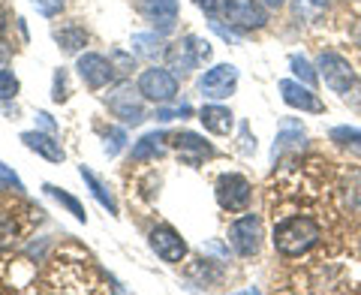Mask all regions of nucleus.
<instances>
[{
    "mask_svg": "<svg viewBox=\"0 0 361 295\" xmlns=\"http://www.w3.org/2000/svg\"><path fill=\"white\" fill-rule=\"evenodd\" d=\"M322 238V229L319 223H316L313 217H301V214H295V217H283L277 226H274V247L280 256H304L307 251H313L316 244H319Z\"/></svg>",
    "mask_w": 361,
    "mask_h": 295,
    "instance_id": "1",
    "label": "nucleus"
},
{
    "mask_svg": "<svg viewBox=\"0 0 361 295\" xmlns=\"http://www.w3.org/2000/svg\"><path fill=\"white\" fill-rule=\"evenodd\" d=\"M211 58V45L205 40H199V37H184L180 42H175L172 49L166 52V61H169V70H175V73H193L196 66L202 61H208Z\"/></svg>",
    "mask_w": 361,
    "mask_h": 295,
    "instance_id": "2",
    "label": "nucleus"
},
{
    "mask_svg": "<svg viewBox=\"0 0 361 295\" xmlns=\"http://www.w3.org/2000/svg\"><path fill=\"white\" fill-rule=\"evenodd\" d=\"M142 94H139V88H130V85H118L111 94L106 97V106L109 112L115 118H121L127 127H135V124H142L145 121V103H142Z\"/></svg>",
    "mask_w": 361,
    "mask_h": 295,
    "instance_id": "3",
    "label": "nucleus"
},
{
    "mask_svg": "<svg viewBox=\"0 0 361 295\" xmlns=\"http://www.w3.org/2000/svg\"><path fill=\"white\" fill-rule=\"evenodd\" d=\"M250 199H253V187H250V181H247L244 175H238V172L220 175V181H217V202H220L223 211H232V214L247 211Z\"/></svg>",
    "mask_w": 361,
    "mask_h": 295,
    "instance_id": "4",
    "label": "nucleus"
},
{
    "mask_svg": "<svg viewBox=\"0 0 361 295\" xmlns=\"http://www.w3.org/2000/svg\"><path fill=\"white\" fill-rule=\"evenodd\" d=\"M139 94L145 100H151V103H172L178 97V78L175 73L163 70V66H151V70H145L139 76Z\"/></svg>",
    "mask_w": 361,
    "mask_h": 295,
    "instance_id": "5",
    "label": "nucleus"
},
{
    "mask_svg": "<svg viewBox=\"0 0 361 295\" xmlns=\"http://www.w3.org/2000/svg\"><path fill=\"white\" fill-rule=\"evenodd\" d=\"M229 244L238 256H256L262 247V220L256 214H244V217L232 220L229 226Z\"/></svg>",
    "mask_w": 361,
    "mask_h": 295,
    "instance_id": "6",
    "label": "nucleus"
},
{
    "mask_svg": "<svg viewBox=\"0 0 361 295\" xmlns=\"http://www.w3.org/2000/svg\"><path fill=\"white\" fill-rule=\"evenodd\" d=\"M75 70L78 76H82V82L90 88V90H99V88H109L111 82H115V66H111L109 58H103V54H94V52H87L78 58L75 64Z\"/></svg>",
    "mask_w": 361,
    "mask_h": 295,
    "instance_id": "7",
    "label": "nucleus"
},
{
    "mask_svg": "<svg viewBox=\"0 0 361 295\" xmlns=\"http://www.w3.org/2000/svg\"><path fill=\"white\" fill-rule=\"evenodd\" d=\"M319 76H322V82L334 90V94H349V88H353V82H355L353 66H349L341 54H334V52H322L319 54Z\"/></svg>",
    "mask_w": 361,
    "mask_h": 295,
    "instance_id": "8",
    "label": "nucleus"
},
{
    "mask_svg": "<svg viewBox=\"0 0 361 295\" xmlns=\"http://www.w3.org/2000/svg\"><path fill=\"white\" fill-rule=\"evenodd\" d=\"M238 85V70L232 64H217L199 78V90L208 100H226Z\"/></svg>",
    "mask_w": 361,
    "mask_h": 295,
    "instance_id": "9",
    "label": "nucleus"
},
{
    "mask_svg": "<svg viewBox=\"0 0 361 295\" xmlns=\"http://www.w3.org/2000/svg\"><path fill=\"white\" fill-rule=\"evenodd\" d=\"M223 18L238 30H259L268 25V13L259 0H232Z\"/></svg>",
    "mask_w": 361,
    "mask_h": 295,
    "instance_id": "10",
    "label": "nucleus"
},
{
    "mask_svg": "<svg viewBox=\"0 0 361 295\" xmlns=\"http://www.w3.org/2000/svg\"><path fill=\"white\" fill-rule=\"evenodd\" d=\"M151 251L160 256L163 263H180V259L187 256V241L169 223H160L151 229Z\"/></svg>",
    "mask_w": 361,
    "mask_h": 295,
    "instance_id": "11",
    "label": "nucleus"
},
{
    "mask_svg": "<svg viewBox=\"0 0 361 295\" xmlns=\"http://www.w3.org/2000/svg\"><path fill=\"white\" fill-rule=\"evenodd\" d=\"M142 16L151 21L157 33H169L175 30L178 21V0H139Z\"/></svg>",
    "mask_w": 361,
    "mask_h": 295,
    "instance_id": "12",
    "label": "nucleus"
},
{
    "mask_svg": "<svg viewBox=\"0 0 361 295\" xmlns=\"http://www.w3.org/2000/svg\"><path fill=\"white\" fill-rule=\"evenodd\" d=\"M172 142L178 148L180 163H187V166H199V163H205V160H211V157H214V148L202 139V136H196V133L184 130V133L172 136Z\"/></svg>",
    "mask_w": 361,
    "mask_h": 295,
    "instance_id": "13",
    "label": "nucleus"
},
{
    "mask_svg": "<svg viewBox=\"0 0 361 295\" xmlns=\"http://www.w3.org/2000/svg\"><path fill=\"white\" fill-rule=\"evenodd\" d=\"M21 142H25L30 151H37L39 157H45L49 163H63V148L61 142L54 139V133H39V130H30V133H21Z\"/></svg>",
    "mask_w": 361,
    "mask_h": 295,
    "instance_id": "14",
    "label": "nucleus"
},
{
    "mask_svg": "<svg viewBox=\"0 0 361 295\" xmlns=\"http://www.w3.org/2000/svg\"><path fill=\"white\" fill-rule=\"evenodd\" d=\"M199 121L205 124V130L214 136H229V130H232V112L226 106H205L199 112Z\"/></svg>",
    "mask_w": 361,
    "mask_h": 295,
    "instance_id": "15",
    "label": "nucleus"
},
{
    "mask_svg": "<svg viewBox=\"0 0 361 295\" xmlns=\"http://www.w3.org/2000/svg\"><path fill=\"white\" fill-rule=\"evenodd\" d=\"M280 90H283V100L289 106L304 109V112H322V103L316 100L307 88H301L295 82H280Z\"/></svg>",
    "mask_w": 361,
    "mask_h": 295,
    "instance_id": "16",
    "label": "nucleus"
},
{
    "mask_svg": "<svg viewBox=\"0 0 361 295\" xmlns=\"http://www.w3.org/2000/svg\"><path fill=\"white\" fill-rule=\"evenodd\" d=\"M166 52L169 49H163V40H160V33H135L133 37V54H139V58H145V61H160V58H166Z\"/></svg>",
    "mask_w": 361,
    "mask_h": 295,
    "instance_id": "17",
    "label": "nucleus"
},
{
    "mask_svg": "<svg viewBox=\"0 0 361 295\" xmlns=\"http://www.w3.org/2000/svg\"><path fill=\"white\" fill-rule=\"evenodd\" d=\"M163 139H166L163 133H145L142 139L133 145V160L148 163V160H157V157H163V151H166Z\"/></svg>",
    "mask_w": 361,
    "mask_h": 295,
    "instance_id": "18",
    "label": "nucleus"
},
{
    "mask_svg": "<svg viewBox=\"0 0 361 295\" xmlns=\"http://www.w3.org/2000/svg\"><path fill=\"white\" fill-rule=\"evenodd\" d=\"M78 172H82L85 184L90 187V196H94V199L99 202V205H103V208L111 214V217H118V202H115V196H111V193L106 190V184H103V181H99L94 172H90L87 166H82V169H78Z\"/></svg>",
    "mask_w": 361,
    "mask_h": 295,
    "instance_id": "19",
    "label": "nucleus"
},
{
    "mask_svg": "<svg viewBox=\"0 0 361 295\" xmlns=\"http://www.w3.org/2000/svg\"><path fill=\"white\" fill-rule=\"evenodd\" d=\"M54 42H58L66 54H75V52H82L87 45V33H85V28H78V25H66L61 30H54Z\"/></svg>",
    "mask_w": 361,
    "mask_h": 295,
    "instance_id": "20",
    "label": "nucleus"
},
{
    "mask_svg": "<svg viewBox=\"0 0 361 295\" xmlns=\"http://www.w3.org/2000/svg\"><path fill=\"white\" fill-rule=\"evenodd\" d=\"M42 190H45V193H49V196H51V199H58V202H61V205H63L66 211H70V214H73V217H75V220H82V223L87 220V214H85V205H82V202H78L75 196H70V193H66V190H61V187H54V184H42Z\"/></svg>",
    "mask_w": 361,
    "mask_h": 295,
    "instance_id": "21",
    "label": "nucleus"
},
{
    "mask_svg": "<svg viewBox=\"0 0 361 295\" xmlns=\"http://www.w3.org/2000/svg\"><path fill=\"white\" fill-rule=\"evenodd\" d=\"M16 238H18V223L9 211H0V256L9 253L16 247Z\"/></svg>",
    "mask_w": 361,
    "mask_h": 295,
    "instance_id": "22",
    "label": "nucleus"
},
{
    "mask_svg": "<svg viewBox=\"0 0 361 295\" xmlns=\"http://www.w3.org/2000/svg\"><path fill=\"white\" fill-rule=\"evenodd\" d=\"M0 193H16V196H21V193H25V184H21V178H18L9 166H4V163H0Z\"/></svg>",
    "mask_w": 361,
    "mask_h": 295,
    "instance_id": "23",
    "label": "nucleus"
},
{
    "mask_svg": "<svg viewBox=\"0 0 361 295\" xmlns=\"http://www.w3.org/2000/svg\"><path fill=\"white\" fill-rule=\"evenodd\" d=\"M295 13L304 21H316L325 13V0H295Z\"/></svg>",
    "mask_w": 361,
    "mask_h": 295,
    "instance_id": "24",
    "label": "nucleus"
},
{
    "mask_svg": "<svg viewBox=\"0 0 361 295\" xmlns=\"http://www.w3.org/2000/svg\"><path fill=\"white\" fill-rule=\"evenodd\" d=\"M109 61H111V66H115L118 76H127L130 70H135V58H133V54H127V52H121V49H111Z\"/></svg>",
    "mask_w": 361,
    "mask_h": 295,
    "instance_id": "25",
    "label": "nucleus"
},
{
    "mask_svg": "<svg viewBox=\"0 0 361 295\" xmlns=\"http://www.w3.org/2000/svg\"><path fill=\"white\" fill-rule=\"evenodd\" d=\"M123 145H127V133H123V127H111L106 133V154L115 157L123 151Z\"/></svg>",
    "mask_w": 361,
    "mask_h": 295,
    "instance_id": "26",
    "label": "nucleus"
},
{
    "mask_svg": "<svg viewBox=\"0 0 361 295\" xmlns=\"http://www.w3.org/2000/svg\"><path fill=\"white\" fill-rule=\"evenodd\" d=\"M193 4H196L199 9H205L208 16H214V18H223L232 0H193Z\"/></svg>",
    "mask_w": 361,
    "mask_h": 295,
    "instance_id": "27",
    "label": "nucleus"
},
{
    "mask_svg": "<svg viewBox=\"0 0 361 295\" xmlns=\"http://www.w3.org/2000/svg\"><path fill=\"white\" fill-rule=\"evenodd\" d=\"M18 94V78L9 70H0V100H9Z\"/></svg>",
    "mask_w": 361,
    "mask_h": 295,
    "instance_id": "28",
    "label": "nucleus"
},
{
    "mask_svg": "<svg viewBox=\"0 0 361 295\" xmlns=\"http://www.w3.org/2000/svg\"><path fill=\"white\" fill-rule=\"evenodd\" d=\"M70 97V88H66V70H58L54 73V88H51V100L54 103H63Z\"/></svg>",
    "mask_w": 361,
    "mask_h": 295,
    "instance_id": "29",
    "label": "nucleus"
},
{
    "mask_svg": "<svg viewBox=\"0 0 361 295\" xmlns=\"http://www.w3.org/2000/svg\"><path fill=\"white\" fill-rule=\"evenodd\" d=\"M30 4H33V6H37V9H39V13H42V16H49V18H51V16H58V13H61V9H63V4H66V0H30Z\"/></svg>",
    "mask_w": 361,
    "mask_h": 295,
    "instance_id": "30",
    "label": "nucleus"
},
{
    "mask_svg": "<svg viewBox=\"0 0 361 295\" xmlns=\"http://www.w3.org/2000/svg\"><path fill=\"white\" fill-rule=\"evenodd\" d=\"M190 112H193L190 106H180V109H160V112H157V118H160V121H175V118H187Z\"/></svg>",
    "mask_w": 361,
    "mask_h": 295,
    "instance_id": "31",
    "label": "nucleus"
},
{
    "mask_svg": "<svg viewBox=\"0 0 361 295\" xmlns=\"http://www.w3.org/2000/svg\"><path fill=\"white\" fill-rule=\"evenodd\" d=\"M9 61H13V45H9L4 37H0V70H4Z\"/></svg>",
    "mask_w": 361,
    "mask_h": 295,
    "instance_id": "32",
    "label": "nucleus"
},
{
    "mask_svg": "<svg viewBox=\"0 0 361 295\" xmlns=\"http://www.w3.org/2000/svg\"><path fill=\"white\" fill-rule=\"evenodd\" d=\"M37 121H39V127H42V130H49V133H54V130H58V124L51 121V115H49V112H37Z\"/></svg>",
    "mask_w": 361,
    "mask_h": 295,
    "instance_id": "33",
    "label": "nucleus"
},
{
    "mask_svg": "<svg viewBox=\"0 0 361 295\" xmlns=\"http://www.w3.org/2000/svg\"><path fill=\"white\" fill-rule=\"evenodd\" d=\"M292 66H295V73H298V76H304V78H313V76L307 73V70H310V66H307V64H304L301 58H292Z\"/></svg>",
    "mask_w": 361,
    "mask_h": 295,
    "instance_id": "34",
    "label": "nucleus"
},
{
    "mask_svg": "<svg viewBox=\"0 0 361 295\" xmlns=\"http://www.w3.org/2000/svg\"><path fill=\"white\" fill-rule=\"evenodd\" d=\"M265 9H280V6H286V0H259Z\"/></svg>",
    "mask_w": 361,
    "mask_h": 295,
    "instance_id": "35",
    "label": "nucleus"
},
{
    "mask_svg": "<svg viewBox=\"0 0 361 295\" xmlns=\"http://www.w3.org/2000/svg\"><path fill=\"white\" fill-rule=\"evenodd\" d=\"M4 28H6V16H4V9H0V33H4Z\"/></svg>",
    "mask_w": 361,
    "mask_h": 295,
    "instance_id": "36",
    "label": "nucleus"
}]
</instances>
